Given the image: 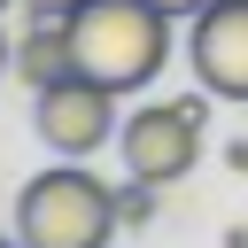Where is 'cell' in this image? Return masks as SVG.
Instances as JSON below:
<instances>
[{
  "instance_id": "12",
  "label": "cell",
  "mask_w": 248,
  "mask_h": 248,
  "mask_svg": "<svg viewBox=\"0 0 248 248\" xmlns=\"http://www.w3.org/2000/svg\"><path fill=\"white\" fill-rule=\"evenodd\" d=\"M0 8H8V0H0Z\"/></svg>"
},
{
  "instance_id": "11",
  "label": "cell",
  "mask_w": 248,
  "mask_h": 248,
  "mask_svg": "<svg viewBox=\"0 0 248 248\" xmlns=\"http://www.w3.org/2000/svg\"><path fill=\"white\" fill-rule=\"evenodd\" d=\"M0 248H23V240H0Z\"/></svg>"
},
{
  "instance_id": "5",
  "label": "cell",
  "mask_w": 248,
  "mask_h": 248,
  "mask_svg": "<svg viewBox=\"0 0 248 248\" xmlns=\"http://www.w3.org/2000/svg\"><path fill=\"white\" fill-rule=\"evenodd\" d=\"M186 54L209 101H248V0H209L194 16Z\"/></svg>"
},
{
  "instance_id": "9",
  "label": "cell",
  "mask_w": 248,
  "mask_h": 248,
  "mask_svg": "<svg viewBox=\"0 0 248 248\" xmlns=\"http://www.w3.org/2000/svg\"><path fill=\"white\" fill-rule=\"evenodd\" d=\"M23 8H31V16H78L85 0H23Z\"/></svg>"
},
{
  "instance_id": "8",
  "label": "cell",
  "mask_w": 248,
  "mask_h": 248,
  "mask_svg": "<svg viewBox=\"0 0 248 248\" xmlns=\"http://www.w3.org/2000/svg\"><path fill=\"white\" fill-rule=\"evenodd\" d=\"M155 8H163V16H170V23H194V16H202V8H209V0H155Z\"/></svg>"
},
{
  "instance_id": "10",
  "label": "cell",
  "mask_w": 248,
  "mask_h": 248,
  "mask_svg": "<svg viewBox=\"0 0 248 248\" xmlns=\"http://www.w3.org/2000/svg\"><path fill=\"white\" fill-rule=\"evenodd\" d=\"M8 70H16V39H0V78H8Z\"/></svg>"
},
{
  "instance_id": "7",
  "label": "cell",
  "mask_w": 248,
  "mask_h": 248,
  "mask_svg": "<svg viewBox=\"0 0 248 248\" xmlns=\"http://www.w3.org/2000/svg\"><path fill=\"white\" fill-rule=\"evenodd\" d=\"M116 217H124V225H147V217H155V186L132 178V194H116Z\"/></svg>"
},
{
  "instance_id": "1",
  "label": "cell",
  "mask_w": 248,
  "mask_h": 248,
  "mask_svg": "<svg viewBox=\"0 0 248 248\" xmlns=\"http://www.w3.org/2000/svg\"><path fill=\"white\" fill-rule=\"evenodd\" d=\"M70 46H78L85 78H101L116 93H140L170 62V16L155 0H85L70 16Z\"/></svg>"
},
{
  "instance_id": "2",
  "label": "cell",
  "mask_w": 248,
  "mask_h": 248,
  "mask_svg": "<svg viewBox=\"0 0 248 248\" xmlns=\"http://www.w3.org/2000/svg\"><path fill=\"white\" fill-rule=\"evenodd\" d=\"M116 186H101L78 155L46 163L16 194V240L23 248H108L116 240Z\"/></svg>"
},
{
  "instance_id": "3",
  "label": "cell",
  "mask_w": 248,
  "mask_h": 248,
  "mask_svg": "<svg viewBox=\"0 0 248 248\" xmlns=\"http://www.w3.org/2000/svg\"><path fill=\"white\" fill-rule=\"evenodd\" d=\"M31 132L54 147V155H101L124 124H116V85H101V78H85V70H62L54 85H39L31 93Z\"/></svg>"
},
{
  "instance_id": "4",
  "label": "cell",
  "mask_w": 248,
  "mask_h": 248,
  "mask_svg": "<svg viewBox=\"0 0 248 248\" xmlns=\"http://www.w3.org/2000/svg\"><path fill=\"white\" fill-rule=\"evenodd\" d=\"M202 101H147L124 116L116 132V155H124V178H147V186H170L202 163Z\"/></svg>"
},
{
  "instance_id": "6",
  "label": "cell",
  "mask_w": 248,
  "mask_h": 248,
  "mask_svg": "<svg viewBox=\"0 0 248 248\" xmlns=\"http://www.w3.org/2000/svg\"><path fill=\"white\" fill-rule=\"evenodd\" d=\"M62 70H78V46H70V16H31V31L16 39V78L39 93V85H54Z\"/></svg>"
}]
</instances>
